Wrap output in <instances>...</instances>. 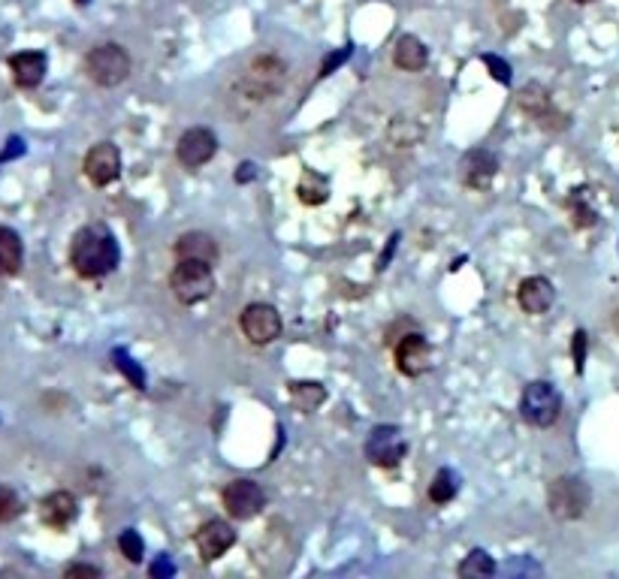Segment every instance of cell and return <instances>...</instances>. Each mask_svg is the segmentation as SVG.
I'll use <instances>...</instances> for the list:
<instances>
[{"mask_svg":"<svg viewBox=\"0 0 619 579\" xmlns=\"http://www.w3.org/2000/svg\"><path fill=\"white\" fill-rule=\"evenodd\" d=\"M118 549H121V552L127 555V561H133V564H139V561H142V552H145L142 537H139L133 528L121 531V537H118Z\"/></svg>","mask_w":619,"mask_h":579,"instance_id":"cell-25","label":"cell"},{"mask_svg":"<svg viewBox=\"0 0 619 579\" xmlns=\"http://www.w3.org/2000/svg\"><path fill=\"white\" fill-rule=\"evenodd\" d=\"M221 504H224V510H227L230 519L245 522V519H254V516L263 510L266 495H263L260 483L242 477V480H233V483L224 486V492H221Z\"/></svg>","mask_w":619,"mask_h":579,"instance_id":"cell-9","label":"cell"},{"mask_svg":"<svg viewBox=\"0 0 619 579\" xmlns=\"http://www.w3.org/2000/svg\"><path fill=\"white\" fill-rule=\"evenodd\" d=\"M233 543H236V531L224 519H206L194 531V546H197L203 561H218L224 552L233 549Z\"/></svg>","mask_w":619,"mask_h":579,"instance_id":"cell-12","label":"cell"},{"mask_svg":"<svg viewBox=\"0 0 619 579\" xmlns=\"http://www.w3.org/2000/svg\"><path fill=\"white\" fill-rule=\"evenodd\" d=\"M393 64L405 73H420L429 64V49L414 34H405V37H399V43L393 49Z\"/></svg>","mask_w":619,"mask_h":579,"instance_id":"cell-19","label":"cell"},{"mask_svg":"<svg viewBox=\"0 0 619 579\" xmlns=\"http://www.w3.org/2000/svg\"><path fill=\"white\" fill-rule=\"evenodd\" d=\"M46 55L43 52H19L10 58V73H13V82L25 91L37 88L43 79H46Z\"/></svg>","mask_w":619,"mask_h":579,"instance_id":"cell-18","label":"cell"},{"mask_svg":"<svg viewBox=\"0 0 619 579\" xmlns=\"http://www.w3.org/2000/svg\"><path fill=\"white\" fill-rule=\"evenodd\" d=\"M296 193H299V200H302L305 206H321V203H327V197H330V187H327V178H324V175L305 172L302 181H299V187H296Z\"/></svg>","mask_w":619,"mask_h":579,"instance_id":"cell-21","label":"cell"},{"mask_svg":"<svg viewBox=\"0 0 619 579\" xmlns=\"http://www.w3.org/2000/svg\"><path fill=\"white\" fill-rule=\"evenodd\" d=\"M176 260H203V263H218V257H221V248H218V242L209 236V233H203V230H194V233H185V236H179L176 239Z\"/></svg>","mask_w":619,"mask_h":579,"instance_id":"cell-17","label":"cell"},{"mask_svg":"<svg viewBox=\"0 0 619 579\" xmlns=\"http://www.w3.org/2000/svg\"><path fill=\"white\" fill-rule=\"evenodd\" d=\"M562 414V396L553 383L547 380H532L520 396V417L523 423L535 429H550Z\"/></svg>","mask_w":619,"mask_h":579,"instance_id":"cell-3","label":"cell"},{"mask_svg":"<svg viewBox=\"0 0 619 579\" xmlns=\"http://www.w3.org/2000/svg\"><path fill=\"white\" fill-rule=\"evenodd\" d=\"M85 73L100 88H115L130 76V55L118 43H100L85 55Z\"/></svg>","mask_w":619,"mask_h":579,"instance_id":"cell-4","label":"cell"},{"mask_svg":"<svg viewBox=\"0 0 619 579\" xmlns=\"http://www.w3.org/2000/svg\"><path fill=\"white\" fill-rule=\"evenodd\" d=\"M493 573H496V561L484 549L469 552L459 564V576H466V579H481V576H493Z\"/></svg>","mask_w":619,"mask_h":579,"instance_id":"cell-23","label":"cell"},{"mask_svg":"<svg viewBox=\"0 0 619 579\" xmlns=\"http://www.w3.org/2000/svg\"><path fill=\"white\" fill-rule=\"evenodd\" d=\"M118 263H121V248H118V239L112 236L109 227L88 224L73 236L70 266L76 269L79 278H88V281L106 278L118 269Z\"/></svg>","mask_w":619,"mask_h":579,"instance_id":"cell-1","label":"cell"},{"mask_svg":"<svg viewBox=\"0 0 619 579\" xmlns=\"http://www.w3.org/2000/svg\"><path fill=\"white\" fill-rule=\"evenodd\" d=\"M393 359H396L399 374L420 377L432 368V344L420 332H405L393 347Z\"/></svg>","mask_w":619,"mask_h":579,"instance_id":"cell-10","label":"cell"},{"mask_svg":"<svg viewBox=\"0 0 619 579\" xmlns=\"http://www.w3.org/2000/svg\"><path fill=\"white\" fill-rule=\"evenodd\" d=\"M408 453V441L399 426H375L366 441V459L378 468H396Z\"/></svg>","mask_w":619,"mask_h":579,"instance_id":"cell-8","label":"cell"},{"mask_svg":"<svg viewBox=\"0 0 619 579\" xmlns=\"http://www.w3.org/2000/svg\"><path fill=\"white\" fill-rule=\"evenodd\" d=\"M484 64L493 70V79H496V82H505V85L511 82V67H508L505 61H499L496 55H487V58H484Z\"/></svg>","mask_w":619,"mask_h":579,"instance_id":"cell-27","label":"cell"},{"mask_svg":"<svg viewBox=\"0 0 619 579\" xmlns=\"http://www.w3.org/2000/svg\"><path fill=\"white\" fill-rule=\"evenodd\" d=\"M284 82H287V64L275 55H263L245 70L242 91L254 103H263V100H272L275 94H281Z\"/></svg>","mask_w":619,"mask_h":579,"instance_id":"cell-6","label":"cell"},{"mask_svg":"<svg viewBox=\"0 0 619 579\" xmlns=\"http://www.w3.org/2000/svg\"><path fill=\"white\" fill-rule=\"evenodd\" d=\"M76 4H79V7H85V4H88V0H76Z\"/></svg>","mask_w":619,"mask_h":579,"instance_id":"cell-31","label":"cell"},{"mask_svg":"<svg viewBox=\"0 0 619 579\" xmlns=\"http://www.w3.org/2000/svg\"><path fill=\"white\" fill-rule=\"evenodd\" d=\"M19 513H22V498L10 486H0V522H13Z\"/></svg>","mask_w":619,"mask_h":579,"instance_id":"cell-26","label":"cell"},{"mask_svg":"<svg viewBox=\"0 0 619 579\" xmlns=\"http://www.w3.org/2000/svg\"><path fill=\"white\" fill-rule=\"evenodd\" d=\"M239 326H242V335L254 347H266L281 335V314L266 302H251V305L242 308Z\"/></svg>","mask_w":619,"mask_h":579,"instance_id":"cell-7","label":"cell"},{"mask_svg":"<svg viewBox=\"0 0 619 579\" xmlns=\"http://www.w3.org/2000/svg\"><path fill=\"white\" fill-rule=\"evenodd\" d=\"M553 299H556V290L541 275H532V278L520 281V287H517V302L526 314H535V317L547 314L553 308Z\"/></svg>","mask_w":619,"mask_h":579,"instance_id":"cell-15","label":"cell"},{"mask_svg":"<svg viewBox=\"0 0 619 579\" xmlns=\"http://www.w3.org/2000/svg\"><path fill=\"white\" fill-rule=\"evenodd\" d=\"M293 405L302 411H315L324 402V386L321 383H290Z\"/></svg>","mask_w":619,"mask_h":579,"instance_id":"cell-24","label":"cell"},{"mask_svg":"<svg viewBox=\"0 0 619 579\" xmlns=\"http://www.w3.org/2000/svg\"><path fill=\"white\" fill-rule=\"evenodd\" d=\"M170 290L182 305H200L215 293L212 263L203 260H176L170 272Z\"/></svg>","mask_w":619,"mask_h":579,"instance_id":"cell-2","label":"cell"},{"mask_svg":"<svg viewBox=\"0 0 619 579\" xmlns=\"http://www.w3.org/2000/svg\"><path fill=\"white\" fill-rule=\"evenodd\" d=\"M459 492V477L450 468H441L429 483V501L432 504H450Z\"/></svg>","mask_w":619,"mask_h":579,"instance_id":"cell-22","label":"cell"},{"mask_svg":"<svg viewBox=\"0 0 619 579\" xmlns=\"http://www.w3.org/2000/svg\"><path fill=\"white\" fill-rule=\"evenodd\" d=\"M583 359H586V332H574V368L583 371Z\"/></svg>","mask_w":619,"mask_h":579,"instance_id":"cell-28","label":"cell"},{"mask_svg":"<svg viewBox=\"0 0 619 579\" xmlns=\"http://www.w3.org/2000/svg\"><path fill=\"white\" fill-rule=\"evenodd\" d=\"M64 573H67V576H91V579H97V576H100V567H94V564H70Z\"/></svg>","mask_w":619,"mask_h":579,"instance_id":"cell-29","label":"cell"},{"mask_svg":"<svg viewBox=\"0 0 619 579\" xmlns=\"http://www.w3.org/2000/svg\"><path fill=\"white\" fill-rule=\"evenodd\" d=\"M574 4H592V0H574Z\"/></svg>","mask_w":619,"mask_h":579,"instance_id":"cell-30","label":"cell"},{"mask_svg":"<svg viewBox=\"0 0 619 579\" xmlns=\"http://www.w3.org/2000/svg\"><path fill=\"white\" fill-rule=\"evenodd\" d=\"M22 257H25V248H22L19 233L10 227H0V278L16 275L22 269Z\"/></svg>","mask_w":619,"mask_h":579,"instance_id":"cell-20","label":"cell"},{"mask_svg":"<svg viewBox=\"0 0 619 579\" xmlns=\"http://www.w3.org/2000/svg\"><path fill=\"white\" fill-rule=\"evenodd\" d=\"M85 175L91 184L97 187H109L112 181H118L121 175V154L112 142H97L88 154H85V163H82Z\"/></svg>","mask_w":619,"mask_h":579,"instance_id":"cell-13","label":"cell"},{"mask_svg":"<svg viewBox=\"0 0 619 579\" xmlns=\"http://www.w3.org/2000/svg\"><path fill=\"white\" fill-rule=\"evenodd\" d=\"M499 172V157L487 148H475L469 151L466 157H462L459 163V178L466 187H475V190H484L490 187V181L496 178Z\"/></svg>","mask_w":619,"mask_h":579,"instance_id":"cell-14","label":"cell"},{"mask_svg":"<svg viewBox=\"0 0 619 579\" xmlns=\"http://www.w3.org/2000/svg\"><path fill=\"white\" fill-rule=\"evenodd\" d=\"M592 504V492L589 486L580 480V477H556L550 480L547 486V507L556 519H565V522H574V519H583L586 510Z\"/></svg>","mask_w":619,"mask_h":579,"instance_id":"cell-5","label":"cell"},{"mask_svg":"<svg viewBox=\"0 0 619 579\" xmlns=\"http://www.w3.org/2000/svg\"><path fill=\"white\" fill-rule=\"evenodd\" d=\"M215 154H218V136L209 127H191L176 142V157L188 169L206 166Z\"/></svg>","mask_w":619,"mask_h":579,"instance_id":"cell-11","label":"cell"},{"mask_svg":"<svg viewBox=\"0 0 619 579\" xmlns=\"http://www.w3.org/2000/svg\"><path fill=\"white\" fill-rule=\"evenodd\" d=\"M76 516H79V504L70 492H52L40 501V519L43 525L55 531H64L67 525H73Z\"/></svg>","mask_w":619,"mask_h":579,"instance_id":"cell-16","label":"cell"}]
</instances>
